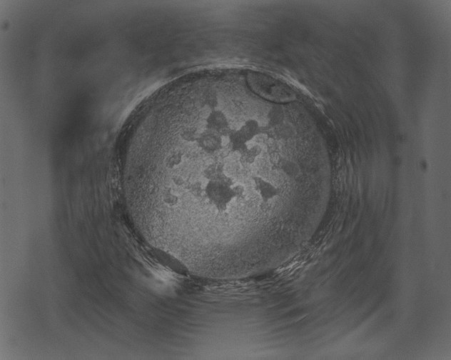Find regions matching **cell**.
Wrapping results in <instances>:
<instances>
[{"mask_svg": "<svg viewBox=\"0 0 451 360\" xmlns=\"http://www.w3.org/2000/svg\"><path fill=\"white\" fill-rule=\"evenodd\" d=\"M261 123L218 106H178L125 164L126 196L148 241L193 274L242 279L292 250L295 176L265 151Z\"/></svg>", "mask_w": 451, "mask_h": 360, "instance_id": "6da1fadb", "label": "cell"}, {"mask_svg": "<svg viewBox=\"0 0 451 360\" xmlns=\"http://www.w3.org/2000/svg\"><path fill=\"white\" fill-rule=\"evenodd\" d=\"M247 81L251 89L260 97L273 102H285L293 98L290 88L280 80L265 74L250 72Z\"/></svg>", "mask_w": 451, "mask_h": 360, "instance_id": "7a4b0ae2", "label": "cell"}]
</instances>
